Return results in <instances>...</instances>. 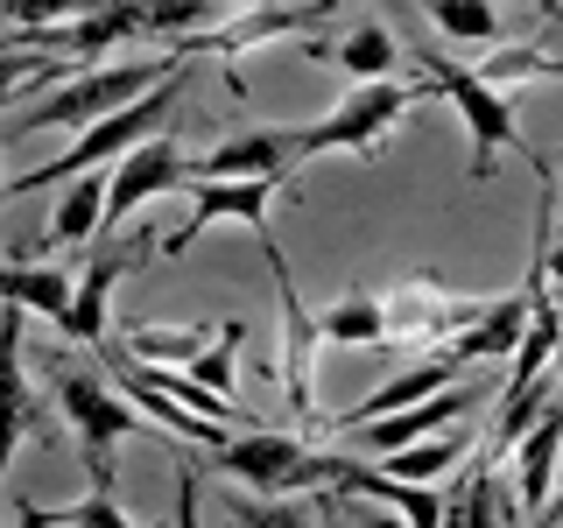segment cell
Masks as SVG:
<instances>
[{
  "label": "cell",
  "mask_w": 563,
  "mask_h": 528,
  "mask_svg": "<svg viewBox=\"0 0 563 528\" xmlns=\"http://www.w3.org/2000/svg\"><path fill=\"white\" fill-rule=\"evenodd\" d=\"M240 8H268V0H225V14H240Z\"/></svg>",
  "instance_id": "cell-31"
},
{
  "label": "cell",
  "mask_w": 563,
  "mask_h": 528,
  "mask_svg": "<svg viewBox=\"0 0 563 528\" xmlns=\"http://www.w3.org/2000/svg\"><path fill=\"white\" fill-rule=\"evenodd\" d=\"M141 254H155V240L141 233L134 246H99L92 261H85V282L70 289V310H64V339L70 345H106V317H113V282L134 268Z\"/></svg>",
  "instance_id": "cell-12"
},
{
  "label": "cell",
  "mask_w": 563,
  "mask_h": 528,
  "mask_svg": "<svg viewBox=\"0 0 563 528\" xmlns=\"http://www.w3.org/2000/svg\"><path fill=\"white\" fill-rule=\"evenodd\" d=\"M479 402H486V381H465V374H457L451 387H437V395H422V402H401V409H387V416L352 422L345 437H352L366 458H380V451H395V444H416V437L444 430V422H465Z\"/></svg>",
  "instance_id": "cell-9"
},
{
  "label": "cell",
  "mask_w": 563,
  "mask_h": 528,
  "mask_svg": "<svg viewBox=\"0 0 563 528\" xmlns=\"http://www.w3.org/2000/svg\"><path fill=\"white\" fill-rule=\"evenodd\" d=\"M70 289H78V282H70L57 261H0V304H14V310H29V317L64 324Z\"/></svg>",
  "instance_id": "cell-18"
},
{
  "label": "cell",
  "mask_w": 563,
  "mask_h": 528,
  "mask_svg": "<svg viewBox=\"0 0 563 528\" xmlns=\"http://www.w3.org/2000/svg\"><path fill=\"white\" fill-rule=\"evenodd\" d=\"M339 451H310L296 430H268V422H246L240 437H225L211 451V472H233L246 493L282 501V493H324Z\"/></svg>",
  "instance_id": "cell-5"
},
{
  "label": "cell",
  "mask_w": 563,
  "mask_h": 528,
  "mask_svg": "<svg viewBox=\"0 0 563 528\" xmlns=\"http://www.w3.org/2000/svg\"><path fill=\"white\" fill-rule=\"evenodd\" d=\"M303 169V155L289 148V128H254V134H240V141H225V148H205V155H190V176H289Z\"/></svg>",
  "instance_id": "cell-14"
},
{
  "label": "cell",
  "mask_w": 563,
  "mask_h": 528,
  "mask_svg": "<svg viewBox=\"0 0 563 528\" xmlns=\"http://www.w3.org/2000/svg\"><path fill=\"white\" fill-rule=\"evenodd\" d=\"M29 78H64V57L57 50H0V106H8L14 92H22Z\"/></svg>",
  "instance_id": "cell-26"
},
{
  "label": "cell",
  "mask_w": 563,
  "mask_h": 528,
  "mask_svg": "<svg viewBox=\"0 0 563 528\" xmlns=\"http://www.w3.org/2000/svg\"><path fill=\"white\" fill-rule=\"evenodd\" d=\"M303 57L331 64V70H345V78H387V70L409 64V50H401L380 22H360V29H345L339 43H303Z\"/></svg>",
  "instance_id": "cell-17"
},
{
  "label": "cell",
  "mask_w": 563,
  "mask_h": 528,
  "mask_svg": "<svg viewBox=\"0 0 563 528\" xmlns=\"http://www.w3.org/2000/svg\"><path fill=\"white\" fill-rule=\"evenodd\" d=\"M184 190H190V219L176 226L169 240H155V254H169V261H184L190 246H198L211 226H225V219L246 226V233H261L282 176H184Z\"/></svg>",
  "instance_id": "cell-7"
},
{
  "label": "cell",
  "mask_w": 563,
  "mask_h": 528,
  "mask_svg": "<svg viewBox=\"0 0 563 528\" xmlns=\"http://www.w3.org/2000/svg\"><path fill=\"white\" fill-rule=\"evenodd\" d=\"M310 324H317V345H387L380 296H345V304H324Z\"/></svg>",
  "instance_id": "cell-23"
},
{
  "label": "cell",
  "mask_w": 563,
  "mask_h": 528,
  "mask_svg": "<svg viewBox=\"0 0 563 528\" xmlns=\"http://www.w3.org/2000/svg\"><path fill=\"white\" fill-rule=\"evenodd\" d=\"M528 8H542V14H550V22H563V0H528Z\"/></svg>",
  "instance_id": "cell-28"
},
{
  "label": "cell",
  "mask_w": 563,
  "mask_h": 528,
  "mask_svg": "<svg viewBox=\"0 0 563 528\" xmlns=\"http://www.w3.org/2000/svg\"><path fill=\"white\" fill-rule=\"evenodd\" d=\"M99 226H106V163L64 176V198H57V211H49L43 246H49V254H64V246H85Z\"/></svg>",
  "instance_id": "cell-16"
},
{
  "label": "cell",
  "mask_w": 563,
  "mask_h": 528,
  "mask_svg": "<svg viewBox=\"0 0 563 528\" xmlns=\"http://www.w3.org/2000/svg\"><path fill=\"white\" fill-rule=\"evenodd\" d=\"M457 374H472V366H457L451 352H430V360H416L409 374H395V381H380L374 395L360 402V409H345L331 430H352V422H366V416H387V409H401V402H422V395H437V387H451Z\"/></svg>",
  "instance_id": "cell-19"
},
{
  "label": "cell",
  "mask_w": 563,
  "mask_h": 528,
  "mask_svg": "<svg viewBox=\"0 0 563 528\" xmlns=\"http://www.w3.org/2000/svg\"><path fill=\"white\" fill-rule=\"evenodd\" d=\"M22 324H29V310L0 304V480H8L22 437H43L49 409H57V402L43 409V402L29 395V374H22Z\"/></svg>",
  "instance_id": "cell-10"
},
{
  "label": "cell",
  "mask_w": 563,
  "mask_h": 528,
  "mask_svg": "<svg viewBox=\"0 0 563 528\" xmlns=\"http://www.w3.org/2000/svg\"><path fill=\"white\" fill-rule=\"evenodd\" d=\"M29 521H64V528H120V521H134L128 507H120V493H85V501H70V507H22Z\"/></svg>",
  "instance_id": "cell-25"
},
{
  "label": "cell",
  "mask_w": 563,
  "mask_h": 528,
  "mask_svg": "<svg viewBox=\"0 0 563 528\" xmlns=\"http://www.w3.org/2000/svg\"><path fill=\"white\" fill-rule=\"evenodd\" d=\"M422 14L437 22V35H451V43H493L500 35V8L493 0H416Z\"/></svg>",
  "instance_id": "cell-24"
},
{
  "label": "cell",
  "mask_w": 563,
  "mask_h": 528,
  "mask_svg": "<svg viewBox=\"0 0 563 528\" xmlns=\"http://www.w3.org/2000/svg\"><path fill=\"white\" fill-rule=\"evenodd\" d=\"M85 8H99V0H0V14H8L14 29H57Z\"/></svg>",
  "instance_id": "cell-27"
},
{
  "label": "cell",
  "mask_w": 563,
  "mask_h": 528,
  "mask_svg": "<svg viewBox=\"0 0 563 528\" xmlns=\"http://www.w3.org/2000/svg\"><path fill=\"white\" fill-rule=\"evenodd\" d=\"M49 402H57L64 430L78 437V458H85V480L99 493H120V437L148 430V416L134 409L120 387H106L99 374H85V366H57V387H49Z\"/></svg>",
  "instance_id": "cell-4"
},
{
  "label": "cell",
  "mask_w": 563,
  "mask_h": 528,
  "mask_svg": "<svg viewBox=\"0 0 563 528\" xmlns=\"http://www.w3.org/2000/svg\"><path fill=\"white\" fill-rule=\"evenodd\" d=\"M190 57L169 43V57H120V64H99V70H78V78H64L49 99H35L29 113H14L8 128H0V148L22 134H49V128H92V120H106L113 106H128L134 92H148V85L176 78Z\"/></svg>",
  "instance_id": "cell-3"
},
{
  "label": "cell",
  "mask_w": 563,
  "mask_h": 528,
  "mask_svg": "<svg viewBox=\"0 0 563 528\" xmlns=\"http://www.w3.org/2000/svg\"><path fill=\"white\" fill-rule=\"evenodd\" d=\"M422 99H437V85L422 78V70H416V78H395V70H387V78H360V92H345L324 120L289 128V148L303 155V163H310V155H339V148L360 155V163H380L387 134H395Z\"/></svg>",
  "instance_id": "cell-1"
},
{
  "label": "cell",
  "mask_w": 563,
  "mask_h": 528,
  "mask_svg": "<svg viewBox=\"0 0 563 528\" xmlns=\"http://www.w3.org/2000/svg\"><path fill=\"white\" fill-rule=\"evenodd\" d=\"M542 521H563V493H550V507H542Z\"/></svg>",
  "instance_id": "cell-29"
},
{
  "label": "cell",
  "mask_w": 563,
  "mask_h": 528,
  "mask_svg": "<svg viewBox=\"0 0 563 528\" xmlns=\"http://www.w3.org/2000/svg\"><path fill=\"white\" fill-rule=\"evenodd\" d=\"M0 50H22V43H14V35H0Z\"/></svg>",
  "instance_id": "cell-32"
},
{
  "label": "cell",
  "mask_w": 563,
  "mask_h": 528,
  "mask_svg": "<svg viewBox=\"0 0 563 528\" xmlns=\"http://www.w3.org/2000/svg\"><path fill=\"white\" fill-rule=\"evenodd\" d=\"M380 310H387V339L395 345H437L444 352L457 331L486 310V296H457L437 275H409V282H395V289L380 296Z\"/></svg>",
  "instance_id": "cell-8"
},
{
  "label": "cell",
  "mask_w": 563,
  "mask_h": 528,
  "mask_svg": "<svg viewBox=\"0 0 563 528\" xmlns=\"http://www.w3.org/2000/svg\"><path fill=\"white\" fill-rule=\"evenodd\" d=\"M184 176H190V155L176 148V141H134L128 155H120V169L106 176V226H120V219H134L148 198H163V190H184Z\"/></svg>",
  "instance_id": "cell-11"
},
{
  "label": "cell",
  "mask_w": 563,
  "mask_h": 528,
  "mask_svg": "<svg viewBox=\"0 0 563 528\" xmlns=\"http://www.w3.org/2000/svg\"><path fill=\"white\" fill-rule=\"evenodd\" d=\"M176 85H184V70H176V78H163V85H148V92H134L128 106H113L106 120H92V128H78V148H64L57 163H43V169H29V176H14V184H0V198L57 190L64 176H78V169H92V163H113V155H128L134 141H148V134L176 113Z\"/></svg>",
  "instance_id": "cell-6"
},
{
  "label": "cell",
  "mask_w": 563,
  "mask_h": 528,
  "mask_svg": "<svg viewBox=\"0 0 563 528\" xmlns=\"http://www.w3.org/2000/svg\"><path fill=\"white\" fill-rule=\"evenodd\" d=\"M409 64L422 70V78L437 85V99H451L457 113H465V134H472V176H486L500 169V155H528V163H550V155H536L528 148V134H521V120H515V85H493L479 78L472 64H451L444 50H409Z\"/></svg>",
  "instance_id": "cell-2"
},
{
  "label": "cell",
  "mask_w": 563,
  "mask_h": 528,
  "mask_svg": "<svg viewBox=\"0 0 563 528\" xmlns=\"http://www.w3.org/2000/svg\"><path fill=\"white\" fill-rule=\"evenodd\" d=\"M219 331H225L219 317H190V324H134V331H113V339L148 366H190Z\"/></svg>",
  "instance_id": "cell-20"
},
{
  "label": "cell",
  "mask_w": 563,
  "mask_h": 528,
  "mask_svg": "<svg viewBox=\"0 0 563 528\" xmlns=\"http://www.w3.org/2000/svg\"><path fill=\"white\" fill-rule=\"evenodd\" d=\"M472 444H479V430H457V422H451V437H416V444H395V451H380V465L395 472V480H422V486H430V480H444V472Z\"/></svg>",
  "instance_id": "cell-22"
},
{
  "label": "cell",
  "mask_w": 563,
  "mask_h": 528,
  "mask_svg": "<svg viewBox=\"0 0 563 528\" xmlns=\"http://www.w3.org/2000/svg\"><path fill=\"white\" fill-rule=\"evenodd\" d=\"M556 451H563V395L542 402V416L515 437V515L521 521H542L556 493Z\"/></svg>",
  "instance_id": "cell-13"
},
{
  "label": "cell",
  "mask_w": 563,
  "mask_h": 528,
  "mask_svg": "<svg viewBox=\"0 0 563 528\" xmlns=\"http://www.w3.org/2000/svg\"><path fill=\"white\" fill-rule=\"evenodd\" d=\"M550 374H563V331H556V352H550Z\"/></svg>",
  "instance_id": "cell-30"
},
{
  "label": "cell",
  "mask_w": 563,
  "mask_h": 528,
  "mask_svg": "<svg viewBox=\"0 0 563 528\" xmlns=\"http://www.w3.org/2000/svg\"><path fill=\"white\" fill-rule=\"evenodd\" d=\"M521 331H528V289H507V296H486V310L472 317L465 331L444 345L457 366H479V360H515V345H521Z\"/></svg>",
  "instance_id": "cell-15"
},
{
  "label": "cell",
  "mask_w": 563,
  "mask_h": 528,
  "mask_svg": "<svg viewBox=\"0 0 563 528\" xmlns=\"http://www.w3.org/2000/svg\"><path fill=\"white\" fill-rule=\"evenodd\" d=\"M444 521H465V528H486V521H521L515 515V493L500 486V465L486 458H472V472L457 480V493H444Z\"/></svg>",
  "instance_id": "cell-21"
}]
</instances>
